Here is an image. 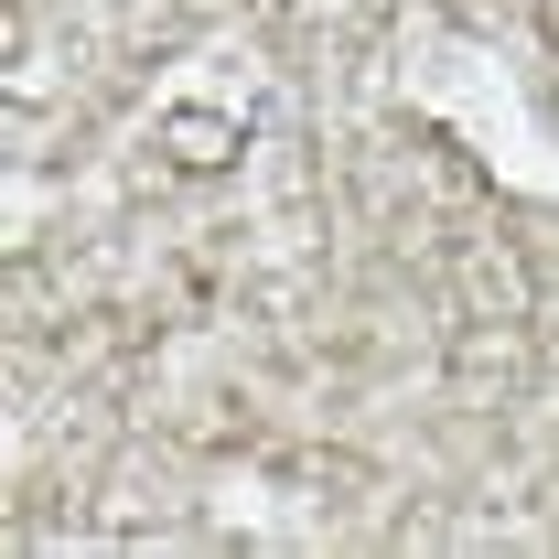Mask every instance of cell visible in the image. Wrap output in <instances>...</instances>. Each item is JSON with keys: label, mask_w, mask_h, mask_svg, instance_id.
I'll return each instance as SVG.
<instances>
[{"label": "cell", "mask_w": 559, "mask_h": 559, "mask_svg": "<svg viewBox=\"0 0 559 559\" xmlns=\"http://www.w3.org/2000/svg\"><path fill=\"white\" fill-rule=\"evenodd\" d=\"M162 151H173V173H226L248 151V119L237 108H173L162 119Z\"/></svg>", "instance_id": "1"}]
</instances>
